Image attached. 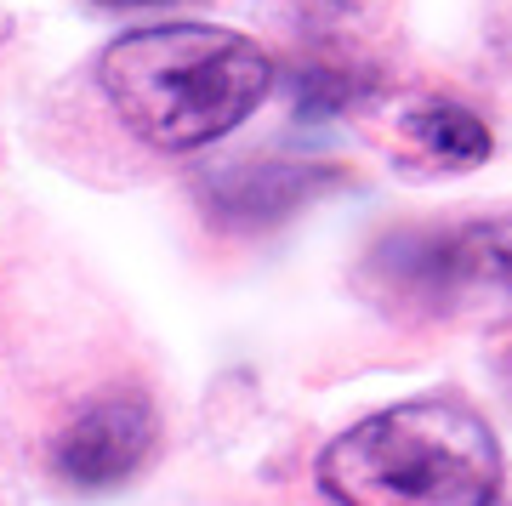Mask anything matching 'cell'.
Segmentation results:
<instances>
[{
    "label": "cell",
    "instance_id": "obj_4",
    "mask_svg": "<svg viewBox=\"0 0 512 506\" xmlns=\"http://www.w3.org/2000/svg\"><path fill=\"white\" fill-rule=\"evenodd\" d=\"M330 188V171H308V165H228L205 182V205L222 222L239 228H262V222L291 217L302 199Z\"/></svg>",
    "mask_w": 512,
    "mask_h": 506
},
{
    "label": "cell",
    "instance_id": "obj_3",
    "mask_svg": "<svg viewBox=\"0 0 512 506\" xmlns=\"http://www.w3.org/2000/svg\"><path fill=\"white\" fill-rule=\"evenodd\" d=\"M154 438H160V421H154V404L143 393H103L57 433L52 467L63 484L97 495V489L126 484L154 455Z\"/></svg>",
    "mask_w": 512,
    "mask_h": 506
},
{
    "label": "cell",
    "instance_id": "obj_1",
    "mask_svg": "<svg viewBox=\"0 0 512 506\" xmlns=\"http://www.w3.org/2000/svg\"><path fill=\"white\" fill-rule=\"evenodd\" d=\"M97 86L137 143L194 154L268 103L274 57L234 29L165 23L114 40L97 57Z\"/></svg>",
    "mask_w": 512,
    "mask_h": 506
},
{
    "label": "cell",
    "instance_id": "obj_7",
    "mask_svg": "<svg viewBox=\"0 0 512 506\" xmlns=\"http://www.w3.org/2000/svg\"><path fill=\"white\" fill-rule=\"evenodd\" d=\"M92 6H109V12H143V6H188V0H92Z\"/></svg>",
    "mask_w": 512,
    "mask_h": 506
},
{
    "label": "cell",
    "instance_id": "obj_5",
    "mask_svg": "<svg viewBox=\"0 0 512 506\" xmlns=\"http://www.w3.org/2000/svg\"><path fill=\"white\" fill-rule=\"evenodd\" d=\"M404 131L439 165H478V160H490V148H495L490 126L478 114H467L461 103H421V109H410Z\"/></svg>",
    "mask_w": 512,
    "mask_h": 506
},
{
    "label": "cell",
    "instance_id": "obj_6",
    "mask_svg": "<svg viewBox=\"0 0 512 506\" xmlns=\"http://www.w3.org/2000/svg\"><path fill=\"white\" fill-rule=\"evenodd\" d=\"M365 91L370 86L348 63H308V69H296V114L302 120H330V114L353 109Z\"/></svg>",
    "mask_w": 512,
    "mask_h": 506
},
{
    "label": "cell",
    "instance_id": "obj_2",
    "mask_svg": "<svg viewBox=\"0 0 512 506\" xmlns=\"http://www.w3.org/2000/svg\"><path fill=\"white\" fill-rule=\"evenodd\" d=\"M336 506H495L501 444L461 398H410L376 410L319 455Z\"/></svg>",
    "mask_w": 512,
    "mask_h": 506
}]
</instances>
